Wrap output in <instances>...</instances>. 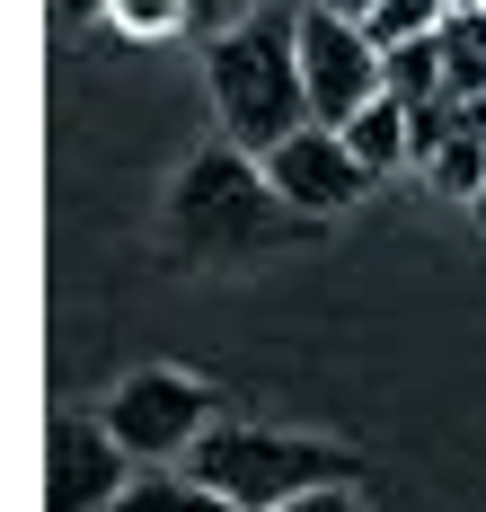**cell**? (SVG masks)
<instances>
[{"label": "cell", "mask_w": 486, "mask_h": 512, "mask_svg": "<svg viewBox=\"0 0 486 512\" xmlns=\"http://www.w3.org/2000/svg\"><path fill=\"white\" fill-rule=\"evenodd\" d=\"M204 89H213L221 142H239L248 159H266L301 124H319L310 80H301V0H266L248 27L213 36L204 45Z\"/></svg>", "instance_id": "obj_1"}, {"label": "cell", "mask_w": 486, "mask_h": 512, "mask_svg": "<svg viewBox=\"0 0 486 512\" xmlns=\"http://www.w3.org/2000/svg\"><path fill=\"white\" fill-rule=\"evenodd\" d=\"M310 221L266 186V159H248L239 142H204L168 186V248L195 265H248V256L301 239Z\"/></svg>", "instance_id": "obj_2"}, {"label": "cell", "mask_w": 486, "mask_h": 512, "mask_svg": "<svg viewBox=\"0 0 486 512\" xmlns=\"http://www.w3.org/2000/svg\"><path fill=\"white\" fill-rule=\"evenodd\" d=\"M186 477H204L239 512H292L319 486H363V451L327 433H292V424H257V415H221L195 442Z\"/></svg>", "instance_id": "obj_3"}, {"label": "cell", "mask_w": 486, "mask_h": 512, "mask_svg": "<svg viewBox=\"0 0 486 512\" xmlns=\"http://www.w3.org/2000/svg\"><path fill=\"white\" fill-rule=\"evenodd\" d=\"M115 442L133 451V468H186L195 460V442L221 424V389L213 380H195V371H177V362H142V371H124L107 389Z\"/></svg>", "instance_id": "obj_4"}, {"label": "cell", "mask_w": 486, "mask_h": 512, "mask_svg": "<svg viewBox=\"0 0 486 512\" xmlns=\"http://www.w3.org/2000/svg\"><path fill=\"white\" fill-rule=\"evenodd\" d=\"M142 468L98 407H62L45 433V512H115Z\"/></svg>", "instance_id": "obj_5"}, {"label": "cell", "mask_w": 486, "mask_h": 512, "mask_svg": "<svg viewBox=\"0 0 486 512\" xmlns=\"http://www.w3.org/2000/svg\"><path fill=\"white\" fill-rule=\"evenodd\" d=\"M301 80H310V115L319 124H354L372 98H389V53L354 18L301 9Z\"/></svg>", "instance_id": "obj_6"}, {"label": "cell", "mask_w": 486, "mask_h": 512, "mask_svg": "<svg viewBox=\"0 0 486 512\" xmlns=\"http://www.w3.org/2000/svg\"><path fill=\"white\" fill-rule=\"evenodd\" d=\"M266 186L301 212V221H336V212H354L372 195V168L354 159V142H345L336 124H301L292 142L266 151Z\"/></svg>", "instance_id": "obj_7"}, {"label": "cell", "mask_w": 486, "mask_h": 512, "mask_svg": "<svg viewBox=\"0 0 486 512\" xmlns=\"http://www.w3.org/2000/svg\"><path fill=\"white\" fill-rule=\"evenodd\" d=\"M345 142H354V159L372 168V177H389V168H416V106L398 98H372L354 124H336Z\"/></svg>", "instance_id": "obj_8"}, {"label": "cell", "mask_w": 486, "mask_h": 512, "mask_svg": "<svg viewBox=\"0 0 486 512\" xmlns=\"http://www.w3.org/2000/svg\"><path fill=\"white\" fill-rule=\"evenodd\" d=\"M115 512H239V504H221L204 477H186V468H142L133 486H124V504Z\"/></svg>", "instance_id": "obj_9"}, {"label": "cell", "mask_w": 486, "mask_h": 512, "mask_svg": "<svg viewBox=\"0 0 486 512\" xmlns=\"http://www.w3.org/2000/svg\"><path fill=\"white\" fill-rule=\"evenodd\" d=\"M442 27H451V0H380L372 18H363V36H372L380 53L425 45V36H442Z\"/></svg>", "instance_id": "obj_10"}, {"label": "cell", "mask_w": 486, "mask_h": 512, "mask_svg": "<svg viewBox=\"0 0 486 512\" xmlns=\"http://www.w3.org/2000/svg\"><path fill=\"white\" fill-rule=\"evenodd\" d=\"M107 27L124 45H168V36H195V9L186 0H115Z\"/></svg>", "instance_id": "obj_11"}, {"label": "cell", "mask_w": 486, "mask_h": 512, "mask_svg": "<svg viewBox=\"0 0 486 512\" xmlns=\"http://www.w3.org/2000/svg\"><path fill=\"white\" fill-rule=\"evenodd\" d=\"M186 9H195V36L213 45V36H230V27H248L266 0H186Z\"/></svg>", "instance_id": "obj_12"}, {"label": "cell", "mask_w": 486, "mask_h": 512, "mask_svg": "<svg viewBox=\"0 0 486 512\" xmlns=\"http://www.w3.org/2000/svg\"><path fill=\"white\" fill-rule=\"evenodd\" d=\"M107 9L115 0H54V27H71V36H80V27H107Z\"/></svg>", "instance_id": "obj_13"}, {"label": "cell", "mask_w": 486, "mask_h": 512, "mask_svg": "<svg viewBox=\"0 0 486 512\" xmlns=\"http://www.w3.org/2000/svg\"><path fill=\"white\" fill-rule=\"evenodd\" d=\"M292 512H363V495L354 486H319V495H301Z\"/></svg>", "instance_id": "obj_14"}, {"label": "cell", "mask_w": 486, "mask_h": 512, "mask_svg": "<svg viewBox=\"0 0 486 512\" xmlns=\"http://www.w3.org/2000/svg\"><path fill=\"white\" fill-rule=\"evenodd\" d=\"M301 9H327V18H354V27H363V18H372L380 0H301Z\"/></svg>", "instance_id": "obj_15"}, {"label": "cell", "mask_w": 486, "mask_h": 512, "mask_svg": "<svg viewBox=\"0 0 486 512\" xmlns=\"http://www.w3.org/2000/svg\"><path fill=\"white\" fill-rule=\"evenodd\" d=\"M469 221H478V230H486V186H478V204H469Z\"/></svg>", "instance_id": "obj_16"}]
</instances>
